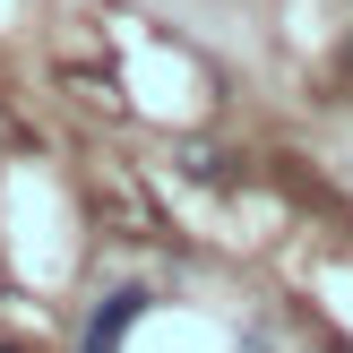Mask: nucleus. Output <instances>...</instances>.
<instances>
[{"instance_id":"1","label":"nucleus","mask_w":353,"mask_h":353,"mask_svg":"<svg viewBox=\"0 0 353 353\" xmlns=\"http://www.w3.org/2000/svg\"><path fill=\"white\" fill-rule=\"evenodd\" d=\"M147 302H155L147 285H112V293H103V310H95V319H86V336H78V353H121V336H130V327L147 319Z\"/></svg>"}]
</instances>
